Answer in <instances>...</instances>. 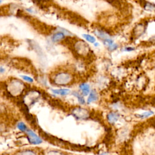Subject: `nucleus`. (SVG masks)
<instances>
[{
    "mask_svg": "<svg viewBox=\"0 0 155 155\" xmlns=\"http://www.w3.org/2000/svg\"><path fill=\"white\" fill-rule=\"evenodd\" d=\"M72 95L77 98L78 102L79 103H80L81 104H85V102H86L85 100H84V96L82 95L81 93H79L78 92H73L72 93Z\"/></svg>",
    "mask_w": 155,
    "mask_h": 155,
    "instance_id": "15",
    "label": "nucleus"
},
{
    "mask_svg": "<svg viewBox=\"0 0 155 155\" xmlns=\"http://www.w3.org/2000/svg\"><path fill=\"white\" fill-rule=\"evenodd\" d=\"M147 27L145 23L140 22L135 26L133 29V37L135 38H139L144 35L146 31Z\"/></svg>",
    "mask_w": 155,
    "mask_h": 155,
    "instance_id": "6",
    "label": "nucleus"
},
{
    "mask_svg": "<svg viewBox=\"0 0 155 155\" xmlns=\"http://www.w3.org/2000/svg\"><path fill=\"white\" fill-rule=\"evenodd\" d=\"M93 34L95 37H97L98 38L100 39L101 41L107 38H112L110 33L106 29H104V28L95 27L93 30Z\"/></svg>",
    "mask_w": 155,
    "mask_h": 155,
    "instance_id": "4",
    "label": "nucleus"
},
{
    "mask_svg": "<svg viewBox=\"0 0 155 155\" xmlns=\"http://www.w3.org/2000/svg\"><path fill=\"white\" fill-rule=\"evenodd\" d=\"M52 92L56 95H59L61 96H66L70 93V91L68 88H59V89H53L51 90Z\"/></svg>",
    "mask_w": 155,
    "mask_h": 155,
    "instance_id": "11",
    "label": "nucleus"
},
{
    "mask_svg": "<svg viewBox=\"0 0 155 155\" xmlns=\"http://www.w3.org/2000/svg\"><path fill=\"white\" fill-rule=\"evenodd\" d=\"M21 78L23 79V80H24L25 81L29 82V83H32L34 82V79H33L32 78L26 76V75H21Z\"/></svg>",
    "mask_w": 155,
    "mask_h": 155,
    "instance_id": "20",
    "label": "nucleus"
},
{
    "mask_svg": "<svg viewBox=\"0 0 155 155\" xmlns=\"http://www.w3.org/2000/svg\"><path fill=\"white\" fill-rule=\"evenodd\" d=\"M2 2H3V0H0V4H1Z\"/></svg>",
    "mask_w": 155,
    "mask_h": 155,
    "instance_id": "26",
    "label": "nucleus"
},
{
    "mask_svg": "<svg viewBox=\"0 0 155 155\" xmlns=\"http://www.w3.org/2000/svg\"><path fill=\"white\" fill-rule=\"evenodd\" d=\"M79 88L81 91V93L84 96L88 95V94L91 91L90 85L86 82H83L79 84Z\"/></svg>",
    "mask_w": 155,
    "mask_h": 155,
    "instance_id": "9",
    "label": "nucleus"
},
{
    "mask_svg": "<svg viewBox=\"0 0 155 155\" xmlns=\"http://www.w3.org/2000/svg\"><path fill=\"white\" fill-rule=\"evenodd\" d=\"M153 114V112L152 111H145L142 114L138 115L137 116H138L137 117L140 118H147V117L151 116Z\"/></svg>",
    "mask_w": 155,
    "mask_h": 155,
    "instance_id": "19",
    "label": "nucleus"
},
{
    "mask_svg": "<svg viewBox=\"0 0 155 155\" xmlns=\"http://www.w3.org/2000/svg\"><path fill=\"white\" fill-rule=\"evenodd\" d=\"M119 45L118 43H114L110 46L108 47L107 49L108 51H109V52H113V51H115L116 50H118L119 49Z\"/></svg>",
    "mask_w": 155,
    "mask_h": 155,
    "instance_id": "17",
    "label": "nucleus"
},
{
    "mask_svg": "<svg viewBox=\"0 0 155 155\" xmlns=\"http://www.w3.org/2000/svg\"><path fill=\"white\" fill-rule=\"evenodd\" d=\"M67 37L64 32L57 28V30L51 36V41L53 43H59L65 40Z\"/></svg>",
    "mask_w": 155,
    "mask_h": 155,
    "instance_id": "7",
    "label": "nucleus"
},
{
    "mask_svg": "<svg viewBox=\"0 0 155 155\" xmlns=\"http://www.w3.org/2000/svg\"><path fill=\"white\" fill-rule=\"evenodd\" d=\"M73 51L79 57L86 58L90 55L91 49L86 41L82 40L75 41L73 44Z\"/></svg>",
    "mask_w": 155,
    "mask_h": 155,
    "instance_id": "2",
    "label": "nucleus"
},
{
    "mask_svg": "<svg viewBox=\"0 0 155 155\" xmlns=\"http://www.w3.org/2000/svg\"><path fill=\"white\" fill-rule=\"evenodd\" d=\"M21 155H36V154L34 152L30 151V150H27V151L22 152Z\"/></svg>",
    "mask_w": 155,
    "mask_h": 155,
    "instance_id": "22",
    "label": "nucleus"
},
{
    "mask_svg": "<svg viewBox=\"0 0 155 155\" xmlns=\"http://www.w3.org/2000/svg\"><path fill=\"white\" fill-rule=\"evenodd\" d=\"M102 43L106 48H107L108 47L110 46L111 44H113L115 43L114 40L112 38H107L106 40H104L102 41Z\"/></svg>",
    "mask_w": 155,
    "mask_h": 155,
    "instance_id": "16",
    "label": "nucleus"
},
{
    "mask_svg": "<svg viewBox=\"0 0 155 155\" xmlns=\"http://www.w3.org/2000/svg\"><path fill=\"white\" fill-rule=\"evenodd\" d=\"M98 99V94L96 90H91L90 93L88 94V97L87 98V103L90 104V103L96 101Z\"/></svg>",
    "mask_w": 155,
    "mask_h": 155,
    "instance_id": "10",
    "label": "nucleus"
},
{
    "mask_svg": "<svg viewBox=\"0 0 155 155\" xmlns=\"http://www.w3.org/2000/svg\"><path fill=\"white\" fill-rule=\"evenodd\" d=\"M82 36L84 39V41H86L87 43L90 44H93L96 41V38L91 34H83L82 35Z\"/></svg>",
    "mask_w": 155,
    "mask_h": 155,
    "instance_id": "12",
    "label": "nucleus"
},
{
    "mask_svg": "<svg viewBox=\"0 0 155 155\" xmlns=\"http://www.w3.org/2000/svg\"><path fill=\"white\" fill-rule=\"evenodd\" d=\"M72 114L75 118L79 119H85L89 117L88 111L79 107L75 108L72 111Z\"/></svg>",
    "mask_w": 155,
    "mask_h": 155,
    "instance_id": "5",
    "label": "nucleus"
},
{
    "mask_svg": "<svg viewBox=\"0 0 155 155\" xmlns=\"http://www.w3.org/2000/svg\"><path fill=\"white\" fill-rule=\"evenodd\" d=\"M27 138L29 141L32 144H40L42 142L41 139L37 136L34 131L32 130H28L27 132Z\"/></svg>",
    "mask_w": 155,
    "mask_h": 155,
    "instance_id": "8",
    "label": "nucleus"
},
{
    "mask_svg": "<svg viewBox=\"0 0 155 155\" xmlns=\"http://www.w3.org/2000/svg\"><path fill=\"white\" fill-rule=\"evenodd\" d=\"M25 84L17 79H13L9 84V90L12 95H16L20 94L24 89Z\"/></svg>",
    "mask_w": 155,
    "mask_h": 155,
    "instance_id": "3",
    "label": "nucleus"
},
{
    "mask_svg": "<svg viewBox=\"0 0 155 155\" xmlns=\"http://www.w3.org/2000/svg\"><path fill=\"white\" fill-rule=\"evenodd\" d=\"M143 7L147 11L155 12V4L150 2H145L144 3Z\"/></svg>",
    "mask_w": 155,
    "mask_h": 155,
    "instance_id": "13",
    "label": "nucleus"
},
{
    "mask_svg": "<svg viewBox=\"0 0 155 155\" xmlns=\"http://www.w3.org/2000/svg\"><path fill=\"white\" fill-rule=\"evenodd\" d=\"M47 155H62L60 153L58 152H55V151H51Z\"/></svg>",
    "mask_w": 155,
    "mask_h": 155,
    "instance_id": "23",
    "label": "nucleus"
},
{
    "mask_svg": "<svg viewBox=\"0 0 155 155\" xmlns=\"http://www.w3.org/2000/svg\"><path fill=\"white\" fill-rule=\"evenodd\" d=\"M119 118V115L117 114L116 113H110L108 115V119L111 123H114L115 122L118 120Z\"/></svg>",
    "mask_w": 155,
    "mask_h": 155,
    "instance_id": "14",
    "label": "nucleus"
},
{
    "mask_svg": "<svg viewBox=\"0 0 155 155\" xmlns=\"http://www.w3.org/2000/svg\"><path fill=\"white\" fill-rule=\"evenodd\" d=\"M93 45L94 47H95V48H98V47H99L100 46V43H99V42H98V41H96L95 42V43H94L93 44Z\"/></svg>",
    "mask_w": 155,
    "mask_h": 155,
    "instance_id": "24",
    "label": "nucleus"
},
{
    "mask_svg": "<svg viewBox=\"0 0 155 155\" xmlns=\"http://www.w3.org/2000/svg\"><path fill=\"white\" fill-rule=\"evenodd\" d=\"M50 81L56 86H65L72 84L75 81V75L69 70H56L50 75Z\"/></svg>",
    "mask_w": 155,
    "mask_h": 155,
    "instance_id": "1",
    "label": "nucleus"
},
{
    "mask_svg": "<svg viewBox=\"0 0 155 155\" xmlns=\"http://www.w3.org/2000/svg\"><path fill=\"white\" fill-rule=\"evenodd\" d=\"M5 72H6V69L3 67L0 66V73H4Z\"/></svg>",
    "mask_w": 155,
    "mask_h": 155,
    "instance_id": "25",
    "label": "nucleus"
},
{
    "mask_svg": "<svg viewBox=\"0 0 155 155\" xmlns=\"http://www.w3.org/2000/svg\"><path fill=\"white\" fill-rule=\"evenodd\" d=\"M17 127H18V129L20 130H21V131H27V127H26V125H25L24 123H21H21H18Z\"/></svg>",
    "mask_w": 155,
    "mask_h": 155,
    "instance_id": "21",
    "label": "nucleus"
},
{
    "mask_svg": "<svg viewBox=\"0 0 155 155\" xmlns=\"http://www.w3.org/2000/svg\"><path fill=\"white\" fill-rule=\"evenodd\" d=\"M136 47L135 46H124L123 47V50L122 51H124V52H132V51H135Z\"/></svg>",
    "mask_w": 155,
    "mask_h": 155,
    "instance_id": "18",
    "label": "nucleus"
}]
</instances>
